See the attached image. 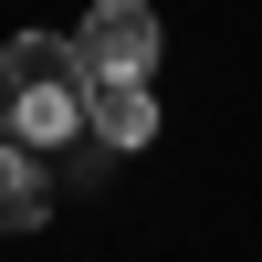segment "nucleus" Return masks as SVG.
Instances as JSON below:
<instances>
[{
  "instance_id": "39448f33",
  "label": "nucleus",
  "mask_w": 262,
  "mask_h": 262,
  "mask_svg": "<svg viewBox=\"0 0 262 262\" xmlns=\"http://www.w3.org/2000/svg\"><path fill=\"white\" fill-rule=\"evenodd\" d=\"M105 168H116L105 137H74V147H63V189H105Z\"/></svg>"
},
{
  "instance_id": "f257e3e1",
  "label": "nucleus",
  "mask_w": 262,
  "mask_h": 262,
  "mask_svg": "<svg viewBox=\"0 0 262 262\" xmlns=\"http://www.w3.org/2000/svg\"><path fill=\"white\" fill-rule=\"evenodd\" d=\"M0 137L42 147V158L84 137V63H74V32H11V42H0Z\"/></svg>"
},
{
  "instance_id": "f03ea898",
  "label": "nucleus",
  "mask_w": 262,
  "mask_h": 262,
  "mask_svg": "<svg viewBox=\"0 0 262 262\" xmlns=\"http://www.w3.org/2000/svg\"><path fill=\"white\" fill-rule=\"evenodd\" d=\"M158 11L147 0H95V11L74 21V63H84V84H105V74H158Z\"/></svg>"
},
{
  "instance_id": "20e7f679",
  "label": "nucleus",
  "mask_w": 262,
  "mask_h": 262,
  "mask_svg": "<svg viewBox=\"0 0 262 262\" xmlns=\"http://www.w3.org/2000/svg\"><path fill=\"white\" fill-rule=\"evenodd\" d=\"M53 221V168H42V147L0 137V231H42Z\"/></svg>"
},
{
  "instance_id": "7ed1b4c3",
  "label": "nucleus",
  "mask_w": 262,
  "mask_h": 262,
  "mask_svg": "<svg viewBox=\"0 0 262 262\" xmlns=\"http://www.w3.org/2000/svg\"><path fill=\"white\" fill-rule=\"evenodd\" d=\"M84 137H105L116 158H137V147L158 137V95H147V74H105V84H84Z\"/></svg>"
}]
</instances>
